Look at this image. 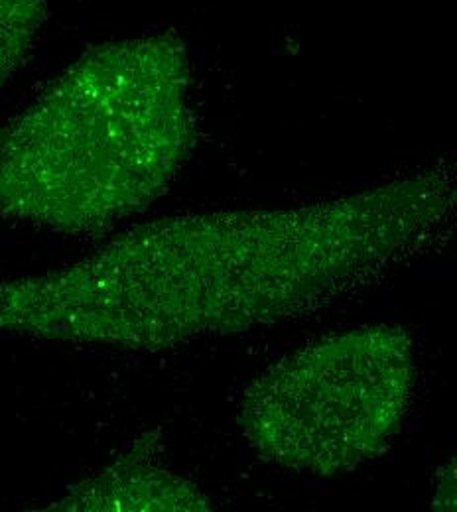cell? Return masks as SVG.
Wrapping results in <instances>:
<instances>
[{
	"label": "cell",
	"mask_w": 457,
	"mask_h": 512,
	"mask_svg": "<svg viewBox=\"0 0 457 512\" xmlns=\"http://www.w3.org/2000/svg\"><path fill=\"white\" fill-rule=\"evenodd\" d=\"M174 34L95 46L0 132V215L99 235L168 192L194 146Z\"/></svg>",
	"instance_id": "1"
},
{
	"label": "cell",
	"mask_w": 457,
	"mask_h": 512,
	"mask_svg": "<svg viewBox=\"0 0 457 512\" xmlns=\"http://www.w3.org/2000/svg\"><path fill=\"white\" fill-rule=\"evenodd\" d=\"M416 383L400 325H365L308 343L247 386L239 428L264 461L333 477L377 459L400 432Z\"/></svg>",
	"instance_id": "2"
},
{
	"label": "cell",
	"mask_w": 457,
	"mask_h": 512,
	"mask_svg": "<svg viewBox=\"0 0 457 512\" xmlns=\"http://www.w3.org/2000/svg\"><path fill=\"white\" fill-rule=\"evenodd\" d=\"M158 434L146 432L115 461L71 485L46 511H211L209 497L156 459Z\"/></svg>",
	"instance_id": "3"
},
{
	"label": "cell",
	"mask_w": 457,
	"mask_h": 512,
	"mask_svg": "<svg viewBox=\"0 0 457 512\" xmlns=\"http://www.w3.org/2000/svg\"><path fill=\"white\" fill-rule=\"evenodd\" d=\"M50 10V0H0V95L26 62Z\"/></svg>",
	"instance_id": "4"
},
{
	"label": "cell",
	"mask_w": 457,
	"mask_h": 512,
	"mask_svg": "<svg viewBox=\"0 0 457 512\" xmlns=\"http://www.w3.org/2000/svg\"><path fill=\"white\" fill-rule=\"evenodd\" d=\"M430 507L434 511L457 512V451L438 475Z\"/></svg>",
	"instance_id": "5"
}]
</instances>
